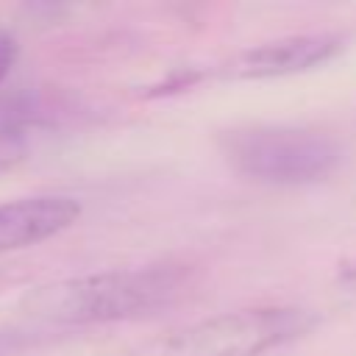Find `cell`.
Listing matches in <instances>:
<instances>
[{
  "instance_id": "obj_7",
  "label": "cell",
  "mask_w": 356,
  "mask_h": 356,
  "mask_svg": "<svg viewBox=\"0 0 356 356\" xmlns=\"http://www.w3.org/2000/svg\"><path fill=\"white\" fill-rule=\"evenodd\" d=\"M14 61H17V42H14V36H11L8 31L0 28V83H3L6 75L11 72Z\"/></svg>"
},
{
  "instance_id": "obj_3",
  "label": "cell",
  "mask_w": 356,
  "mask_h": 356,
  "mask_svg": "<svg viewBox=\"0 0 356 356\" xmlns=\"http://www.w3.org/2000/svg\"><path fill=\"white\" fill-rule=\"evenodd\" d=\"M312 325L314 314L298 306L242 309L172 334L164 356H259L303 337Z\"/></svg>"
},
{
  "instance_id": "obj_4",
  "label": "cell",
  "mask_w": 356,
  "mask_h": 356,
  "mask_svg": "<svg viewBox=\"0 0 356 356\" xmlns=\"http://www.w3.org/2000/svg\"><path fill=\"white\" fill-rule=\"evenodd\" d=\"M342 50V39L334 33H300L264 42L231 58L225 72L231 78H278L289 72L312 70Z\"/></svg>"
},
{
  "instance_id": "obj_2",
  "label": "cell",
  "mask_w": 356,
  "mask_h": 356,
  "mask_svg": "<svg viewBox=\"0 0 356 356\" xmlns=\"http://www.w3.org/2000/svg\"><path fill=\"white\" fill-rule=\"evenodd\" d=\"M228 164L264 184H312L334 172L342 147L325 134L306 128H242L222 136Z\"/></svg>"
},
{
  "instance_id": "obj_9",
  "label": "cell",
  "mask_w": 356,
  "mask_h": 356,
  "mask_svg": "<svg viewBox=\"0 0 356 356\" xmlns=\"http://www.w3.org/2000/svg\"><path fill=\"white\" fill-rule=\"evenodd\" d=\"M8 350H11V342H8V337H3V334H0V356H6Z\"/></svg>"
},
{
  "instance_id": "obj_6",
  "label": "cell",
  "mask_w": 356,
  "mask_h": 356,
  "mask_svg": "<svg viewBox=\"0 0 356 356\" xmlns=\"http://www.w3.org/2000/svg\"><path fill=\"white\" fill-rule=\"evenodd\" d=\"M31 117L33 106L25 95H14L0 103V167H8L11 161L22 159Z\"/></svg>"
},
{
  "instance_id": "obj_5",
  "label": "cell",
  "mask_w": 356,
  "mask_h": 356,
  "mask_svg": "<svg viewBox=\"0 0 356 356\" xmlns=\"http://www.w3.org/2000/svg\"><path fill=\"white\" fill-rule=\"evenodd\" d=\"M81 217V203L67 195H36L0 203V253L44 242Z\"/></svg>"
},
{
  "instance_id": "obj_1",
  "label": "cell",
  "mask_w": 356,
  "mask_h": 356,
  "mask_svg": "<svg viewBox=\"0 0 356 356\" xmlns=\"http://www.w3.org/2000/svg\"><path fill=\"white\" fill-rule=\"evenodd\" d=\"M181 284L184 273L175 267L92 273L39 284L22 295L19 309L44 323H111L161 309Z\"/></svg>"
},
{
  "instance_id": "obj_8",
  "label": "cell",
  "mask_w": 356,
  "mask_h": 356,
  "mask_svg": "<svg viewBox=\"0 0 356 356\" xmlns=\"http://www.w3.org/2000/svg\"><path fill=\"white\" fill-rule=\"evenodd\" d=\"M339 278H342V281H348V284H356V261H353V264H348V267L339 273Z\"/></svg>"
}]
</instances>
